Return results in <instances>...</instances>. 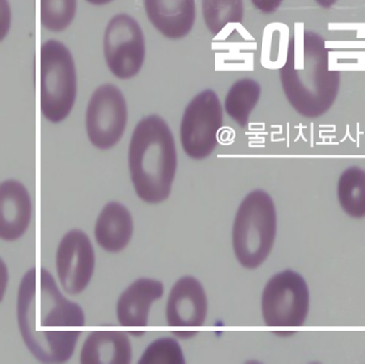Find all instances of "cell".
Returning a JSON list of instances; mask_svg holds the SVG:
<instances>
[{
  "label": "cell",
  "instance_id": "cell-23",
  "mask_svg": "<svg viewBox=\"0 0 365 364\" xmlns=\"http://www.w3.org/2000/svg\"><path fill=\"white\" fill-rule=\"evenodd\" d=\"M315 1H317V4L319 5L320 7H322V9H331L338 0H315Z\"/></svg>",
  "mask_w": 365,
  "mask_h": 364
},
{
  "label": "cell",
  "instance_id": "cell-20",
  "mask_svg": "<svg viewBox=\"0 0 365 364\" xmlns=\"http://www.w3.org/2000/svg\"><path fill=\"white\" fill-rule=\"evenodd\" d=\"M77 0H41V22L51 32H62L74 20Z\"/></svg>",
  "mask_w": 365,
  "mask_h": 364
},
{
  "label": "cell",
  "instance_id": "cell-11",
  "mask_svg": "<svg viewBox=\"0 0 365 364\" xmlns=\"http://www.w3.org/2000/svg\"><path fill=\"white\" fill-rule=\"evenodd\" d=\"M207 298L202 285L194 277L177 281L169 293L166 306L167 324L175 328H197L205 324Z\"/></svg>",
  "mask_w": 365,
  "mask_h": 364
},
{
  "label": "cell",
  "instance_id": "cell-24",
  "mask_svg": "<svg viewBox=\"0 0 365 364\" xmlns=\"http://www.w3.org/2000/svg\"><path fill=\"white\" fill-rule=\"evenodd\" d=\"M173 334L182 338V339H185V338H191L195 336V335H197V332L187 331H187H184V330H181V331L173 332Z\"/></svg>",
  "mask_w": 365,
  "mask_h": 364
},
{
  "label": "cell",
  "instance_id": "cell-2",
  "mask_svg": "<svg viewBox=\"0 0 365 364\" xmlns=\"http://www.w3.org/2000/svg\"><path fill=\"white\" fill-rule=\"evenodd\" d=\"M279 75L287 100L304 118L324 115L337 100L341 73L331 68L329 49L319 33L304 31L292 36Z\"/></svg>",
  "mask_w": 365,
  "mask_h": 364
},
{
  "label": "cell",
  "instance_id": "cell-12",
  "mask_svg": "<svg viewBox=\"0 0 365 364\" xmlns=\"http://www.w3.org/2000/svg\"><path fill=\"white\" fill-rule=\"evenodd\" d=\"M32 217V202L24 184L7 180L0 186V238L14 241L24 235Z\"/></svg>",
  "mask_w": 365,
  "mask_h": 364
},
{
  "label": "cell",
  "instance_id": "cell-19",
  "mask_svg": "<svg viewBox=\"0 0 365 364\" xmlns=\"http://www.w3.org/2000/svg\"><path fill=\"white\" fill-rule=\"evenodd\" d=\"M203 19L208 31L217 36L229 25L241 24L244 20L242 0H202Z\"/></svg>",
  "mask_w": 365,
  "mask_h": 364
},
{
  "label": "cell",
  "instance_id": "cell-7",
  "mask_svg": "<svg viewBox=\"0 0 365 364\" xmlns=\"http://www.w3.org/2000/svg\"><path fill=\"white\" fill-rule=\"evenodd\" d=\"M222 126L223 108L218 95L215 90H203L185 109L180 127L182 150L192 160H205L217 147Z\"/></svg>",
  "mask_w": 365,
  "mask_h": 364
},
{
  "label": "cell",
  "instance_id": "cell-15",
  "mask_svg": "<svg viewBox=\"0 0 365 364\" xmlns=\"http://www.w3.org/2000/svg\"><path fill=\"white\" fill-rule=\"evenodd\" d=\"M131 360L129 338L126 333L114 330L91 332L81 350L82 364H129Z\"/></svg>",
  "mask_w": 365,
  "mask_h": 364
},
{
  "label": "cell",
  "instance_id": "cell-8",
  "mask_svg": "<svg viewBox=\"0 0 365 364\" xmlns=\"http://www.w3.org/2000/svg\"><path fill=\"white\" fill-rule=\"evenodd\" d=\"M104 57L112 74L119 79L135 77L145 58V41L138 21L118 14L109 21L103 38Z\"/></svg>",
  "mask_w": 365,
  "mask_h": 364
},
{
  "label": "cell",
  "instance_id": "cell-13",
  "mask_svg": "<svg viewBox=\"0 0 365 364\" xmlns=\"http://www.w3.org/2000/svg\"><path fill=\"white\" fill-rule=\"evenodd\" d=\"M153 27L170 40H180L191 32L195 21V0H143Z\"/></svg>",
  "mask_w": 365,
  "mask_h": 364
},
{
  "label": "cell",
  "instance_id": "cell-9",
  "mask_svg": "<svg viewBox=\"0 0 365 364\" xmlns=\"http://www.w3.org/2000/svg\"><path fill=\"white\" fill-rule=\"evenodd\" d=\"M127 121V103L121 90L111 84L96 88L86 113V128L91 145L101 150L115 147L123 137Z\"/></svg>",
  "mask_w": 365,
  "mask_h": 364
},
{
  "label": "cell",
  "instance_id": "cell-16",
  "mask_svg": "<svg viewBox=\"0 0 365 364\" xmlns=\"http://www.w3.org/2000/svg\"><path fill=\"white\" fill-rule=\"evenodd\" d=\"M133 231L134 223L127 207L119 202H109L96 220V241L104 251L120 252L129 244Z\"/></svg>",
  "mask_w": 365,
  "mask_h": 364
},
{
  "label": "cell",
  "instance_id": "cell-10",
  "mask_svg": "<svg viewBox=\"0 0 365 364\" xmlns=\"http://www.w3.org/2000/svg\"><path fill=\"white\" fill-rule=\"evenodd\" d=\"M95 264V251L87 234L75 229L62 238L57 249L56 269L65 292L71 296L83 292L90 284Z\"/></svg>",
  "mask_w": 365,
  "mask_h": 364
},
{
  "label": "cell",
  "instance_id": "cell-1",
  "mask_svg": "<svg viewBox=\"0 0 365 364\" xmlns=\"http://www.w3.org/2000/svg\"><path fill=\"white\" fill-rule=\"evenodd\" d=\"M17 321L34 358L43 363H64L74 353L85 313L79 304L62 295L48 270L35 267L21 281Z\"/></svg>",
  "mask_w": 365,
  "mask_h": 364
},
{
  "label": "cell",
  "instance_id": "cell-22",
  "mask_svg": "<svg viewBox=\"0 0 365 364\" xmlns=\"http://www.w3.org/2000/svg\"><path fill=\"white\" fill-rule=\"evenodd\" d=\"M252 4L260 12L271 14L277 11L279 7L283 4V0H252Z\"/></svg>",
  "mask_w": 365,
  "mask_h": 364
},
{
  "label": "cell",
  "instance_id": "cell-4",
  "mask_svg": "<svg viewBox=\"0 0 365 364\" xmlns=\"http://www.w3.org/2000/svg\"><path fill=\"white\" fill-rule=\"evenodd\" d=\"M277 231L275 204L262 189L250 192L235 217L233 249L242 267L255 269L267 259Z\"/></svg>",
  "mask_w": 365,
  "mask_h": 364
},
{
  "label": "cell",
  "instance_id": "cell-14",
  "mask_svg": "<svg viewBox=\"0 0 365 364\" xmlns=\"http://www.w3.org/2000/svg\"><path fill=\"white\" fill-rule=\"evenodd\" d=\"M164 287L160 281L142 278L135 281L120 296L117 303V318L120 325L143 328L148 325L151 306L160 300Z\"/></svg>",
  "mask_w": 365,
  "mask_h": 364
},
{
  "label": "cell",
  "instance_id": "cell-25",
  "mask_svg": "<svg viewBox=\"0 0 365 364\" xmlns=\"http://www.w3.org/2000/svg\"><path fill=\"white\" fill-rule=\"evenodd\" d=\"M88 4L93 5H106L110 4L113 0H87Z\"/></svg>",
  "mask_w": 365,
  "mask_h": 364
},
{
  "label": "cell",
  "instance_id": "cell-6",
  "mask_svg": "<svg viewBox=\"0 0 365 364\" xmlns=\"http://www.w3.org/2000/svg\"><path fill=\"white\" fill-rule=\"evenodd\" d=\"M309 309V287L299 273L285 270L268 281L262 293V316L268 327H301Z\"/></svg>",
  "mask_w": 365,
  "mask_h": 364
},
{
  "label": "cell",
  "instance_id": "cell-17",
  "mask_svg": "<svg viewBox=\"0 0 365 364\" xmlns=\"http://www.w3.org/2000/svg\"><path fill=\"white\" fill-rule=\"evenodd\" d=\"M262 88L257 80L245 78L232 85L225 98L227 114L242 128L247 126L250 114L257 108Z\"/></svg>",
  "mask_w": 365,
  "mask_h": 364
},
{
  "label": "cell",
  "instance_id": "cell-18",
  "mask_svg": "<svg viewBox=\"0 0 365 364\" xmlns=\"http://www.w3.org/2000/svg\"><path fill=\"white\" fill-rule=\"evenodd\" d=\"M338 199L346 214L365 217V171L353 166L346 169L338 183Z\"/></svg>",
  "mask_w": 365,
  "mask_h": 364
},
{
  "label": "cell",
  "instance_id": "cell-21",
  "mask_svg": "<svg viewBox=\"0 0 365 364\" xmlns=\"http://www.w3.org/2000/svg\"><path fill=\"white\" fill-rule=\"evenodd\" d=\"M140 364H182L185 363L182 348L177 340L164 337L148 345L139 361Z\"/></svg>",
  "mask_w": 365,
  "mask_h": 364
},
{
  "label": "cell",
  "instance_id": "cell-3",
  "mask_svg": "<svg viewBox=\"0 0 365 364\" xmlns=\"http://www.w3.org/2000/svg\"><path fill=\"white\" fill-rule=\"evenodd\" d=\"M128 162L140 199L158 204L168 199L177 170V152L171 129L161 117H145L135 126Z\"/></svg>",
  "mask_w": 365,
  "mask_h": 364
},
{
  "label": "cell",
  "instance_id": "cell-5",
  "mask_svg": "<svg viewBox=\"0 0 365 364\" xmlns=\"http://www.w3.org/2000/svg\"><path fill=\"white\" fill-rule=\"evenodd\" d=\"M77 95V76L71 52L58 41L41 46V110L51 123L65 120Z\"/></svg>",
  "mask_w": 365,
  "mask_h": 364
}]
</instances>
